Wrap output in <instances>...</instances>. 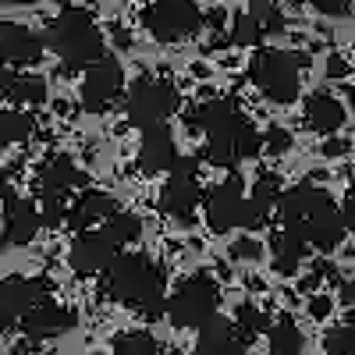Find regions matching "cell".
Instances as JSON below:
<instances>
[{"mask_svg": "<svg viewBox=\"0 0 355 355\" xmlns=\"http://www.w3.org/2000/svg\"><path fill=\"white\" fill-rule=\"evenodd\" d=\"M277 217L284 224V231L299 234V239L320 252H334L345 242V214L334 206V199L316 189V185H295L281 196Z\"/></svg>", "mask_w": 355, "mask_h": 355, "instance_id": "6da1fadb", "label": "cell"}, {"mask_svg": "<svg viewBox=\"0 0 355 355\" xmlns=\"http://www.w3.org/2000/svg\"><path fill=\"white\" fill-rule=\"evenodd\" d=\"M164 288H167L164 266L157 259H150V256H142V252L117 256V263L107 270V295L117 306L139 309L146 320L167 316Z\"/></svg>", "mask_w": 355, "mask_h": 355, "instance_id": "7a4b0ae2", "label": "cell"}, {"mask_svg": "<svg viewBox=\"0 0 355 355\" xmlns=\"http://www.w3.org/2000/svg\"><path fill=\"white\" fill-rule=\"evenodd\" d=\"M50 50L61 57V75L89 71L103 57V36L85 8H64L50 25Z\"/></svg>", "mask_w": 355, "mask_h": 355, "instance_id": "3957f363", "label": "cell"}, {"mask_svg": "<svg viewBox=\"0 0 355 355\" xmlns=\"http://www.w3.org/2000/svg\"><path fill=\"white\" fill-rule=\"evenodd\" d=\"M299 68H309V53H284V50L263 46L249 61V78L270 103L284 107L291 100H299V85H302Z\"/></svg>", "mask_w": 355, "mask_h": 355, "instance_id": "277c9868", "label": "cell"}, {"mask_svg": "<svg viewBox=\"0 0 355 355\" xmlns=\"http://www.w3.org/2000/svg\"><path fill=\"white\" fill-rule=\"evenodd\" d=\"M263 150V135L259 128L249 121V117H242L239 110L227 114L220 125H214L210 132H206V160L217 164V167H234L242 160H252L259 157Z\"/></svg>", "mask_w": 355, "mask_h": 355, "instance_id": "5b68a950", "label": "cell"}, {"mask_svg": "<svg viewBox=\"0 0 355 355\" xmlns=\"http://www.w3.org/2000/svg\"><path fill=\"white\" fill-rule=\"evenodd\" d=\"M178 103H182V96H178V89L167 78H150V75H146V78H139L128 89L125 121L146 135V132L167 125V117L178 110Z\"/></svg>", "mask_w": 355, "mask_h": 355, "instance_id": "8992f818", "label": "cell"}, {"mask_svg": "<svg viewBox=\"0 0 355 355\" xmlns=\"http://www.w3.org/2000/svg\"><path fill=\"white\" fill-rule=\"evenodd\" d=\"M220 309V284L206 274H196L178 284V291L167 299V320L171 327L189 331V327H206Z\"/></svg>", "mask_w": 355, "mask_h": 355, "instance_id": "52a82bcc", "label": "cell"}, {"mask_svg": "<svg viewBox=\"0 0 355 355\" xmlns=\"http://www.w3.org/2000/svg\"><path fill=\"white\" fill-rule=\"evenodd\" d=\"M206 15L199 11L196 0H157L142 11V25L157 43H178L189 40L202 28Z\"/></svg>", "mask_w": 355, "mask_h": 355, "instance_id": "ba28073f", "label": "cell"}, {"mask_svg": "<svg viewBox=\"0 0 355 355\" xmlns=\"http://www.w3.org/2000/svg\"><path fill=\"white\" fill-rule=\"evenodd\" d=\"M199 199H206L199 185V157H178L167 185L160 192V210L178 224H192Z\"/></svg>", "mask_w": 355, "mask_h": 355, "instance_id": "9c48e42d", "label": "cell"}, {"mask_svg": "<svg viewBox=\"0 0 355 355\" xmlns=\"http://www.w3.org/2000/svg\"><path fill=\"white\" fill-rule=\"evenodd\" d=\"M121 93H125L121 61L110 57V53H103L82 78V110L85 114H107L117 100H121Z\"/></svg>", "mask_w": 355, "mask_h": 355, "instance_id": "30bf717a", "label": "cell"}, {"mask_svg": "<svg viewBox=\"0 0 355 355\" xmlns=\"http://www.w3.org/2000/svg\"><path fill=\"white\" fill-rule=\"evenodd\" d=\"M245 192H242V178H224L220 185H214L202 199V210H206V227L214 234H227L239 224H245Z\"/></svg>", "mask_w": 355, "mask_h": 355, "instance_id": "8fae6325", "label": "cell"}, {"mask_svg": "<svg viewBox=\"0 0 355 355\" xmlns=\"http://www.w3.org/2000/svg\"><path fill=\"white\" fill-rule=\"evenodd\" d=\"M46 291L50 284L43 277H4L0 281V327L11 331L15 323L21 327V320L40 302H46Z\"/></svg>", "mask_w": 355, "mask_h": 355, "instance_id": "7c38bea8", "label": "cell"}, {"mask_svg": "<svg viewBox=\"0 0 355 355\" xmlns=\"http://www.w3.org/2000/svg\"><path fill=\"white\" fill-rule=\"evenodd\" d=\"M117 245L110 234H107V227L103 231H82L78 239L71 242V249H68V263H71V270L78 274V277H96V274H107L110 266L117 263Z\"/></svg>", "mask_w": 355, "mask_h": 355, "instance_id": "4fadbf2b", "label": "cell"}, {"mask_svg": "<svg viewBox=\"0 0 355 355\" xmlns=\"http://www.w3.org/2000/svg\"><path fill=\"white\" fill-rule=\"evenodd\" d=\"M43 61V36L33 33L28 25L18 21H0V68H25Z\"/></svg>", "mask_w": 355, "mask_h": 355, "instance_id": "5bb4252c", "label": "cell"}, {"mask_svg": "<svg viewBox=\"0 0 355 355\" xmlns=\"http://www.w3.org/2000/svg\"><path fill=\"white\" fill-rule=\"evenodd\" d=\"M82 185H85V174L71 157H50L36 174V196L40 199H61L64 202V196L71 189H82Z\"/></svg>", "mask_w": 355, "mask_h": 355, "instance_id": "9a60e30c", "label": "cell"}, {"mask_svg": "<svg viewBox=\"0 0 355 355\" xmlns=\"http://www.w3.org/2000/svg\"><path fill=\"white\" fill-rule=\"evenodd\" d=\"M43 227V217H40V206L33 199H18V196H8L4 199V242L8 245H28L36 242V234Z\"/></svg>", "mask_w": 355, "mask_h": 355, "instance_id": "2e32d148", "label": "cell"}, {"mask_svg": "<svg viewBox=\"0 0 355 355\" xmlns=\"http://www.w3.org/2000/svg\"><path fill=\"white\" fill-rule=\"evenodd\" d=\"M68 327H75V313L68 306H57V302H40L33 313L21 320V334L28 341H50V338H61Z\"/></svg>", "mask_w": 355, "mask_h": 355, "instance_id": "e0dca14e", "label": "cell"}, {"mask_svg": "<svg viewBox=\"0 0 355 355\" xmlns=\"http://www.w3.org/2000/svg\"><path fill=\"white\" fill-rule=\"evenodd\" d=\"M281 174L277 171H263L252 185V196H249V206H245V224L249 231H259L270 224V214L281 206Z\"/></svg>", "mask_w": 355, "mask_h": 355, "instance_id": "ac0fdd59", "label": "cell"}, {"mask_svg": "<svg viewBox=\"0 0 355 355\" xmlns=\"http://www.w3.org/2000/svg\"><path fill=\"white\" fill-rule=\"evenodd\" d=\"M114 214H121L117 210V199L110 192L89 189L68 206V227L82 234V231H93V224H100V220H110Z\"/></svg>", "mask_w": 355, "mask_h": 355, "instance_id": "d6986e66", "label": "cell"}, {"mask_svg": "<svg viewBox=\"0 0 355 355\" xmlns=\"http://www.w3.org/2000/svg\"><path fill=\"white\" fill-rule=\"evenodd\" d=\"M302 117H306L309 132L334 139V135L341 132V125H345V107H341V100H338L334 93H327V89H316V93L306 100Z\"/></svg>", "mask_w": 355, "mask_h": 355, "instance_id": "ffe728a7", "label": "cell"}, {"mask_svg": "<svg viewBox=\"0 0 355 355\" xmlns=\"http://www.w3.org/2000/svg\"><path fill=\"white\" fill-rule=\"evenodd\" d=\"M196 355H245V341L231 320L214 316L206 327H199L196 338Z\"/></svg>", "mask_w": 355, "mask_h": 355, "instance_id": "44dd1931", "label": "cell"}, {"mask_svg": "<svg viewBox=\"0 0 355 355\" xmlns=\"http://www.w3.org/2000/svg\"><path fill=\"white\" fill-rule=\"evenodd\" d=\"M178 164V146H174V135L167 125L146 132L142 142H139V167L146 174H160V171H174Z\"/></svg>", "mask_w": 355, "mask_h": 355, "instance_id": "7402d4cb", "label": "cell"}, {"mask_svg": "<svg viewBox=\"0 0 355 355\" xmlns=\"http://www.w3.org/2000/svg\"><path fill=\"white\" fill-rule=\"evenodd\" d=\"M270 252H274V270L281 277H295L302 259H306V252H309V245L299 239V234L277 231V234H270Z\"/></svg>", "mask_w": 355, "mask_h": 355, "instance_id": "603a6c76", "label": "cell"}, {"mask_svg": "<svg viewBox=\"0 0 355 355\" xmlns=\"http://www.w3.org/2000/svg\"><path fill=\"white\" fill-rule=\"evenodd\" d=\"M302 331H299V323H295L291 316H277V323L270 327V352L274 355H302Z\"/></svg>", "mask_w": 355, "mask_h": 355, "instance_id": "cb8c5ba5", "label": "cell"}, {"mask_svg": "<svg viewBox=\"0 0 355 355\" xmlns=\"http://www.w3.org/2000/svg\"><path fill=\"white\" fill-rule=\"evenodd\" d=\"M33 132H36V117L33 114H25V110H4L0 114V142L4 146L33 139Z\"/></svg>", "mask_w": 355, "mask_h": 355, "instance_id": "d4e9b609", "label": "cell"}, {"mask_svg": "<svg viewBox=\"0 0 355 355\" xmlns=\"http://www.w3.org/2000/svg\"><path fill=\"white\" fill-rule=\"evenodd\" d=\"M234 323H239V334H242V341L249 345L256 334H270V316H266L259 306H252V302H242L239 306V313H234Z\"/></svg>", "mask_w": 355, "mask_h": 355, "instance_id": "484cf974", "label": "cell"}, {"mask_svg": "<svg viewBox=\"0 0 355 355\" xmlns=\"http://www.w3.org/2000/svg\"><path fill=\"white\" fill-rule=\"evenodd\" d=\"M114 355H160V345L146 331H125L114 338Z\"/></svg>", "mask_w": 355, "mask_h": 355, "instance_id": "4316f807", "label": "cell"}, {"mask_svg": "<svg viewBox=\"0 0 355 355\" xmlns=\"http://www.w3.org/2000/svg\"><path fill=\"white\" fill-rule=\"evenodd\" d=\"M227 40H231V46H256V43L263 40V28H259V21L252 18V11H239V15L231 18Z\"/></svg>", "mask_w": 355, "mask_h": 355, "instance_id": "83f0119b", "label": "cell"}, {"mask_svg": "<svg viewBox=\"0 0 355 355\" xmlns=\"http://www.w3.org/2000/svg\"><path fill=\"white\" fill-rule=\"evenodd\" d=\"M107 234L117 242V245H132V242H139L142 239V220L135 217V214H114L110 220H107Z\"/></svg>", "mask_w": 355, "mask_h": 355, "instance_id": "f1b7e54d", "label": "cell"}, {"mask_svg": "<svg viewBox=\"0 0 355 355\" xmlns=\"http://www.w3.org/2000/svg\"><path fill=\"white\" fill-rule=\"evenodd\" d=\"M252 18L259 21L263 36H281L284 33V11L274 4V0H252Z\"/></svg>", "mask_w": 355, "mask_h": 355, "instance_id": "f546056e", "label": "cell"}, {"mask_svg": "<svg viewBox=\"0 0 355 355\" xmlns=\"http://www.w3.org/2000/svg\"><path fill=\"white\" fill-rule=\"evenodd\" d=\"M11 100L21 103V107H36L46 100V82L40 75H18L15 89H11Z\"/></svg>", "mask_w": 355, "mask_h": 355, "instance_id": "4dcf8cb0", "label": "cell"}, {"mask_svg": "<svg viewBox=\"0 0 355 355\" xmlns=\"http://www.w3.org/2000/svg\"><path fill=\"white\" fill-rule=\"evenodd\" d=\"M323 348H327V355H355V331L348 327V323L331 327L327 334H323Z\"/></svg>", "mask_w": 355, "mask_h": 355, "instance_id": "1f68e13d", "label": "cell"}, {"mask_svg": "<svg viewBox=\"0 0 355 355\" xmlns=\"http://www.w3.org/2000/svg\"><path fill=\"white\" fill-rule=\"evenodd\" d=\"M263 150L270 153V157H284L291 150V132L281 128V125H270V128H266V135H263Z\"/></svg>", "mask_w": 355, "mask_h": 355, "instance_id": "d6a6232c", "label": "cell"}, {"mask_svg": "<svg viewBox=\"0 0 355 355\" xmlns=\"http://www.w3.org/2000/svg\"><path fill=\"white\" fill-rule=\"evenodd\" d=\"M40 217H43V227H61L68 224V206L61 199H40Z\"/></svg>", "mask_w": 355, "mask_h": 355, "instance_id": "836d02e7", "label": "cell"}, {"mask_svg": "<svg viewBox=\"0 0 355 355\" xmlns=\"http://www.w3.org/2000/svg\"><path fill=\"white\" fill-rule=\"evenodd\" d=\"M227 256H231L234 263H242V259H249V263H252V259H259V256H263V242H256L252 234H242L239 242H231Z\"/></svg>", "mask_w": 355, "mask_h": 355, "instance_id": "e575fe53", "label": "cell"}, {"mask_svg": "<svg viewBox=\"0 0 355 355\" xmlns=\"http://www.w3.org/2000/svg\"><path fill=\"white\" fill-rule=\"evenodd\" d=\"M309 8H316L320 15H345L352 8V0H306Z\"/></svg>", "mask_w": 355, "mask_h": 355, "instance_id": "d590c367", "label": "cell"}, {"mask_svg": "<svg viewBox=\"0 0 355 355\" xmlns=\"http://www.w3.org/2000/svg\"><path fill=\"white\" fill-rule=\"evenodd\" d=\"M331 299H327V295H313V299H309V316L313 320H327L331 316Z\"/></svg>", "mask_w": 355, "mask_h": 355, "instance_id": "8d00e7d4", "label": "cell"}, {"mask_svg": "<svg viewBox=\"0 0 355 355\" xmlns=\"http://www.w3.org/2000/svg\"><path fill=\"white\" fill-rule=\"evenodd\" d=\"M341 214H345L348 231H355V178H352V185H348V192H345V206H341Z\"/></svg>", "mask_w": 355, "mask_h": 355, "instance_id": "74e56055", "label": "cell"}, {"mask_svg": "<svg viewBox=\"0 0 355 355\" xmlns=\"http://www.w3.org/2000/svg\"><path fill=\"white\" fill-rule=\"evenodd\" d=\"M348 75V61L341 53H331L327 57V78H345Z\"/></svg>", "mask_w": 355, "mask_h": 355, "instance_id": "f35d334b", "label": "cell"}, {"mask_svg": "<svg viewBox=\"0 0 355 355\" xmlns=\"http://www.w3.org/2000/svg\"><path fill=\"white\" fill-rule=\"evenodd\" d=\"M18 75L8 71V68H0V100H11V89H15Z\"/></svg>", "mask_w": 355, "mask_h": 355, "instance_id": "ab89813d", "label": "cell"}, {"mask_svg": "<svg viewBox=\"0 0 355 355\" xmlns=\"http://www.w3.org/2000/svg\"><path fill=\"white\" fill-rule=\"evenodd\" d=\"M338 299H341L348 309H355V277L341 281V288H338Z\"/></svg>", "mask_w": 355, "mask_h": 355, "instance_id": "60d3db41", "label": "cell"}, {"mask_svg": "<svg viewBox=\"0 0 355 355\" xmlns=\"http://www.w3.org/2000/svg\"><path fill=\"white\" fill-rule=\"evenodd\" d=\"M110 36H114V43L121 46V50H132V33L125 25H110Z\"/></svg>", "mask_w": 355, "mask_h": 355, "instance_id": "b9f144b4", "label": "cell"}, {"mask_svg": "<svg viewBox=\"0 0 355 355\" xmlns=\"http://www.w3.org/2000/svg\"><path fill=\"white\" fill-rule=\"evenodd\" d=\"M345 153H348L345 139H327V142H323V157H345Z\"/></svg>", "mask_w": 355, "mask_h": 355, "instance_id": "7bdbcfd3", "label": "cell"}, {"mask_svg": "<svg viewBox=\"0 0 355 355\" xmlns=\"http://www.w3.org/2000/svg\"><path fill=\"white\" fill-rule=\"evenodd\" d=\"M224 15H227L224 8H214L210 15H206V25H210V28H224Z\"/></svg>", "mask_w": 355, "mask_h": 355, "instance_id": "ee69618b", "label": "cell"}, {"mask_svg": "<svg viewBox=\"0 0 355 355\" xmlns=\"http://www.w3.org/2000/svg\"><path fill=\"white\" fill-rule=\"evenodd\" d=\"M4 8H28V4H36V0H0Z\"/></svg>", "mask_w": 355, "mask_h": 355, "instance_id": "f6af8a7d", "label": "cell"}, {"mask_svg": "<svg viewBox=\"0 0 355 355\" xmlns=\"http://www.w3.org/2000/svg\"><path fill=\"white\" fill-rule=\"evenodd\" d=\"M345 323H348V327L355 331V309H348V316H345Z\"/></svg>", "mask_w": 355, "mask_h": 355, "instance_id": "bcb514c9", "label": "cell"}, {"mask_svg": "<svg viewBox=\"0 0 355 355\" xmlns=\"http://www.w3.org/2000/svg\"><path fill=\"white\" fill-rule=\"evenodd\" d=\"M171 355H185V352H171Z\"/></svg>", "mask_w": 355, "mask_h": 355, "instance_id": "7dc6e473", "label": "cell"}, {"mask_svg": "<svg viewBox=\"0 0 355 355\" xmlns=\"http://www.w3.org/2000/svg\"><path fill=\"white\" fill-rule=\"evenodd\" d=\"M93 355H100V352H93Z\"/></svg>", "mask_w": 355, "mask_h": 355, "instance_id": "c3c4849f", "label": "cell"}]
</instances>
